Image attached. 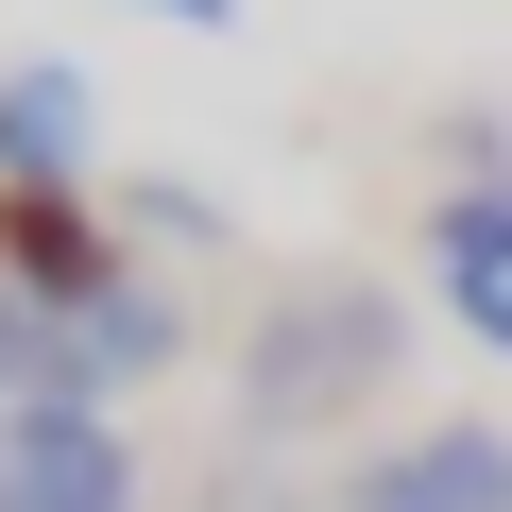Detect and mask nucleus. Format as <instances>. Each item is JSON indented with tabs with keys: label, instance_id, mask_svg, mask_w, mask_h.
Instances as JSON below:
<instances>
[{
	"label": "nucleus",
	"instance_id": "obj_1",
	"mask_svg": "<svg viewBox=\"0 0 512 512\" xmlns=\"http://www.w3.org/2000/svg\"><path fill=\"white\" fill-rule=\"evenodd\" d=\"M393 359H410V291L359 256H291L222 342V410H239V444H342L393 393Z\"/></svg>",
	"mask_w": 512,
	"mask_h": 512
},
{
	"label": "nucleus",
	"instance_id": "obj_2",
	"mask_svg": "<svg viewBox=\"0 0 512 512\" xmlns=\"http://www.w3.org/2000/svg\"><path fill=\"white\" fill-rule=\"evenodd\" d=\"M325 512H512V427L495 410H427V427H376L342 461Z\"/></svg>",
	"mask_w": 512,
	"mask_h": 512
},
{
	"label": "nucleus",
	"instance_id": "obj_3",
	"mask_svg": "<svg viewBox=\"0 0 512 512\" xmlns=\"http://www.w3.org/2000/svg\"><path fill=\"white\" fill-rule=\"evenodd\" d=\"M0 512H137V444L86 393H18L0 427Z\"/></svg>",
	"mask_w": 512,
	"mask_h": 512
},
{
	"label": "nucleus",
	"instance_id": "obj_4",
	"mask_svg": "<svg viewBox=\"0 0 512 512\" xmlns=\"http://www.w3.org/2000/svg\"><path fill=\"white\" fill-rule=\"evenodd\" d=\"M103 274H137V239L103 188H0V291H35V308H86Z\"/></svg>",
	"mask_w": 512,
	"mask_h": 512
},
{
	"label": "nucleus",
	"instance_id": "obj_5",
	"mask_svg": "<svg viewBox=\"0 0 512 512\" xmlns=\"http://www.w3.org/2000/svg\"><path fill=\"white\" fill-rule=\"evenodd\" d=\"M171 359H188V291L154 274V256H137V274H103V291L69 308V393H86V410H120V393H154Z\"/></svg>",
	"mask_w": 512,
	"mask_h": 512
},
{
	"label": "nucleus",
	"instance_id": "obj_6",
	"mask_svg": "<svg viewBox=\"0 0 512 512\" xmlns=\"http://www.w3.org/2000/svg\"><path fill=\"white\" fill-rule=\"evenodd\" d=\"M0 188H103V86L86 69H0Z\"/></svg>",
	"mask_w": 512,
	"mask_h": 512
},
{
	"label": "nucleus",
	"instance_id": "obj_7",
	"mask_svg": "<svg viewBox=\"0 0 512 512\" xmlns=\"http://www.w3.org/2000/svg\"><path fill=\"white\" fill-rule=\"evenodd\" d=\"M427 291L461 308V342L512 359V188H444L427 205Z\"/></svg>",
	"mask_w": 512,
	"mask_h": 512
},
{
	"label": "nucleus",
	"instance_id": "obj_8",
	"mask_svg": "<svg viewBox=\"0 0 512 512\" xmlns=\"http://www.w3.org/2000/svg\"><path fill=\"white\" fill-rule=\"evenodd\" d=\"M103 205H120V239H137V256H154V274H171V256H222V239H239V222H222V205H205V188H188V171H120V188H103Z\"/></svg>",
	"mask_w": 512,
	"mask_h": 512
},
{
	"label": "nucleus",
	"instance_id": "obj_9",
	"mask_svg": "<svg viewBox=\"0 0 512 512\" xmlns=\"http://www.w3.org/2000/svg\"><path fill=\"white\" fill-rule=\"evenodd\" d=\"M427 154H444V188H512V120H495V103H444Z\"/></svg>",
	"mask_w": 512,
	"mask_h": 512
},
{
	"label": "nucleus",
	"instance_id": "obj_10",
	"mask_svg": "<svg viewBox=\"0 0 512 512\" xmlns=\"http://www.w3.org/2000/svg\"><path fill=\"white\" fill-rule=\"evenodd\" d=\"M137 18H171V35H239V0H137Z\"/></svg>",
	"mask_w": 512,
	"mask_h": 512
},
{
	"label": "nucleus",
	"instance_id": "obj_11",
	"mask_svg": "<svg viewBox=\"0 0 512 512\" xmlns=\"http://www.w3.org/2000/svg\"><path fill=\"white\" fill-rule=\"evenodd\" d=\"M0 427H18V376H0Z\"/></svg>",
	"mask_w": 512,
	"mask_h": 512
},
{
	"label": "nucleus",
	"instance_id": "obj_12",
	"mask_svg": "<svg viewBox=\"0 0 512 512\" xmlns=\"http://www.w3.org/2000/svg\"><path fill=\"white\" fill-rule=\"evenodd\" d=\"M274 512H291V495H274Z\"/></svg>",
	"mask_w": 512,
	"mask_h": 512
}]
</instances>
